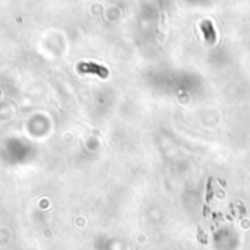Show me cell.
Listing matches in <instances>:
<instances>
[{
  "label": "cell",
  "mask_w": 250,
  "mask_h": 250,
  "mask_svg": "<svg viewBox=\"0 0 250 250\" xmlns=\"http://www.w3.org/2000/svg\"><path fill=\"white\" fill-rule=\"evenodd\" d=\"M201 29H202V32H204L205 40H207L209 44H214L215 40H217V34H215V29H214L212 22H211V21H204V22L201 23Z\"/></svg>",
  "instance_id": "obj_1"
},
{
  "label": "cell",
  "mask_w": 250,
  "mask_h": 250,
  "mask_svg": "<svg viewBox=\"0 0 250 250\" xmlns=\"http://www.w3.org/2000/svg\"><path fill=\"white\" fill-rule=\"evenodd\" d=\"M211 199H212V186H211V180H209V183H208V189H207V205L211 202Z\"/></svg>",
  "instance_id": "obj_2"
}]
</instances>
